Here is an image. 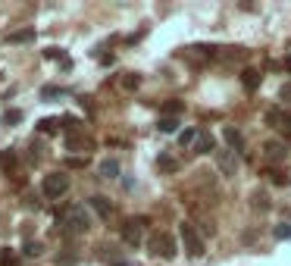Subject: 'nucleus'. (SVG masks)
<instances>
[{
	"mask_svg": "<svg viewBox=\"0 0 291 266\" xmlns=\"http://www.w3.org/2000/svg\"><path fill=\"white\" fill-rule=\"evenodd\" d=\"M178 110H181V103H175V100H169V103H166V113H169V116H175Z\"/></svg>",
	"mask_w": 291,
	"mask_h": 266,
	"instance_id": "25",
	"label": "nucleus"
},
{
	"mask_svg": "<svg viewBox=\"0 0 291 266\" xmlns=\"http://www.w3.org/2000/svg\"><path fill=\"white\" fill-rule=\"evenodd\" d=\"M157 129H160L163 135H169V132H175V129H178V119H175V116H163V119L157 122Z\"/></svg>",
	"mask_w": 291,
	"mask_h": 266,
	"instance_id": "15",
	"label": "nucleus"
},
{
	"mask_svg": "<svg viewBox=\"0 0 291 266\" xmlns=\"http://www.w3.org/2000/svg\"><path fill=\"white\" fill-rule=\"evenodd\" d=\"M223 135H226V141H229V147H232V150H235V147H241V141H244V138H241V132H235L232 126H226V129H223Z\"/></svg>",
	"mask_w": 291,
	"mask_h": 266,
	"instance_id": "14",
	"label": "nucleus"
},
{
	"mask_svg": "<svg viewBox=\"0 0 291 266\" xmlns=\"http://www.w3.org/2000/svg\"><path fill=\"white\" fill-rule=\"evenodd\" d=\"M4 122H7V126H13V122H22V113H19V110H10V113L4 116Z\"/></svg>",
	"mask_w": 291,
	"mask_h": 266,
	"instance_id": "20",
	"label": "nucleus"
},
{
	"mask_svg": "<svg viewBox=\"0 0 291 266\" xmlns=\"http://www.w3.org/2000/svg\"><path fill=\"white\" fill-rule=\"evenodd\" d=\"M197 135H201L197 129H185V132L178 135V144H181V147H191V150H194V144H197Z\"/></svg>",
	"mask_w": 291,
	"mask_h": 266,
	"instance_id": "11",
	"label": "nucleus"
},
{
	"mask_svg": "<svg viewBox=\"0 0 291 266\" xmlns=\"http://www.w3.org/2000/svg\"><path fill=\"white\" fill-rule=\"evenodd\" d=\"M38 129H41V132H53V129H57V119H44Z\"/></svg>",
	"mask_w": 291,
	"mask_h": 266,
	"instance_id": "23",
	"label": "nucleus"
},
{
	"mask_svg": "<svg viewBox=\"0 0 291 266\" xmlns=\"http://www.w3.org/2000/svg\"><path fill=\"white\" fill-rule=\"evenodd\" d=\"M91 207H94L100 216H110V201L106 198H91Z\"/></svg>",
	"mask_w": 291,
	"mask_h": 266,
	"instance_id": "17",
	"label": "nucleus"
},
{
	"mask_svg": "<svg viewBox=\"0 0 291 266\" xmlns=\"http://www.w3.org/2000/svg\"><path fill=\"white\" fill-rule=\"evenodd\" d=\"M63 94H66V91H63V88H57V85H44V88H41V97H44V100L63 97Z\"/></svg>",
	"mask_w": 291,
	"mask_h": 266,
	"instance_id": "16",
	"label": "nucleus"
},
{
	"mask_svg": "<svg viewBox=\"0 0 291 266\" xmlns=\"http://www.w3.org/2000/svg\"><path fill=\"white\" fill-rule=\"evenodd\" d=\"M178 238H181V247H185L188 257H201L204 254V238L197 235V229L191 222H181L178 225Z\"/></svg>",
	"mask_w": 291,
	"mask_h": 266,
	"instance_id": "2",
	"label": "nucleus"
},
{
	"mask_svg": "<svg viewBox=\"0 0 291 266\" xmlns=\"http://www.w3.org/2000/svg\"><path fill=\"white\" fill-rule=\"evenodd\" d=\"M216 147V138L210 135V132H201L197 135V144H194V154H210Z\"/></svg>",
	"mask_w": 291,
	"mask_h": 266,
	"instance_id": "8",
	"label": "nucleus"
},
{
	"mask_svg": "<svg viewBox=\"0 0 291 266\" xmlns=\"http://www.w3.org/2000/svg\"><path fill=\"white\" fill-rule=\"evenodd\" d=\"M41 188H44V194H47L50 201H60L63 194L69 191V175L66 172H50V175H44Z\"/></svg>",
	"mask_w": 291,
	"mask_h": 266,
	"instance_id": "3",
	"label": "nucleus"
},
{
	"mask_svg": "<svg viewBox=\"0 0 291 266\" xmlns=\"http://www.w3.org/2000/svg\"><path fill=\"white\" fill-rule=\"evenodd\" d=\"M100 179H119V160H103L100 163Z\"/></svg>",
	"mask_w": 291,
	"mask_h": 266,
	"instance_id": "10",
	"label": "nucleus"
},
{
	"mask_svg": "<svg viewBox=\"0 0 291 266\" xmlns=\"http://www.w3.org/2000/svg\"><path fill=\"white\" fill-rule=\"evenodd\" d=\"M282 97H291V85H285V88H282Z\"/></svg>",
	"mask_w": 291,
	"mask_h": 266,
	"instance_id": "26",
	"label": "nucleus"
},
{
	"mask_svg": "<svg viewBox=\"0 0 291 266\" xmlns=\"http://www.w3.org/2000/svg\"><path fill=\"white\" fill-rule=\"evenodd\" d=\"M122 241L129 247H138L144 241V219H129L122 225Z\"/></svg>",
	"mask_w": 291,
	"mask_h": 266,
	"instance_id": "6",
	"label": "nucleus"
},
{
	"mask_svg": "<svg viewBox=\"0 0 291 266\" xmlns=\"http://www.w3.org/2000/svg\"><path fill=\"white\" fill-rule=\"evenodd\" d=\"M0 163H4V169H13L16 157H13V154H0Z\"/></svg>",
	"mask_w": 291,
	"mask_h": 266,
	"instance_id": "22",
	"label": "nucleus"
},
{
	"mask_svg": "<svg viewBox=\"0 0 291 266\" xmlns=\"http://www.w3.org/2000/svg\"><path fill=\"white\" fill-rule=\"evenodd\" d=\"M276 241H291V222L276 225Z\"/></svg>",
	"mask_w": 291,
	"mask_h": 266,
	"instance_id": "18",
	"label": "nucleus"
},
{
	"mask_svg": "<svg viewBox=\"0 0 291 266\" xmlns=\"http://www.w3.org/2000/svg\"><path fill=\"white\" fill-rule=\"evenodd\" d=\"M285 69H291V60H288V63H285Z\"/></svg>",
	"mask_w": 291,
	"mask_h": 266,
	"instance_id": "27",
	"label": "nucleus"
},
{
	"mask_svg": "<svg viewBox=\"0 0 291 266\" xmlns=\"http://www.w3.org/2000/svg\"><path fill=\"white\" fill-rule=\"evenodd\" d=\"M7 41L10 44H28V41H34V28H19V31L7 34Z\"/></svg>",
	"mask_w": 291,
	"mask_h": 266,
	"instance_id": "9",
	"label": "nucleus"
},
{
	"mask_svg": "<svg viewBox=\"0 0 291 266\" xmlns=\"http://www.w3.org/2000/svg\"><path fill=\"white\" fill-rule=\"evenodd\" d=\"M22 254H25V257H38V254H41V241H25Z\"/></svg>",
	"mask_w": 291,
	"mask_h": 266,
	"instance_id": "19",
	"label": "nucleus"
},
{
	"mask_svg": "<svg viewBox=\"0 0 291 266\" xmlns=\"http://www.w3.org/2000/svg\"><path fill=\"white\" fill-rule=\"evenodd\" d=\"M253 207L266 210V207H269V198H266V194H253Z\"/></svg>",
	"mask_w": 291,
	"mask_h": 266,
	"instance_id": "21",
	"label": "nucleus"
},
{
	"mask_svg": "<svg viewBox=\"0 0 291 266\" xmlns=\"http://www.w3.org/2000/svg\"><path fill=\"white\" fill-rule=\"evenodd\" d=\"M241 82H244V88H247V91H257V85H260V72H253V69H244Z\"/></svg>",
	"mask_w": 291,
	"mask_h": 266,
	"instance_id": "13",
	"label": "nucleus"
},
{
	"mask_svg": "<svg viewBox=\"0 0 291 266\" xmlns=\"http://www.w3.org/2000/svg\"><path fill=\"white\" fill-rule=\"evenodd\" d=\"M160 169H175V160H169V157H160Z\"/></svg>",
	"mask_w": 291,
	"mask_h": 266,
	"instance_id": "24",
	"label": "nucleus"
},
{
	"mask_svg": "<svg viewBox=\"0 0 291 266\" xmlns=\"http://www.w3.org/2000/svg\"><path fill=\"white\" fill-rule=\"evenodd\" d=\"M285 144H279V141H269V144H266V157L269 160H285Z\"/></svg>",
	"mask_w": 291,
	"mask_h": 266,
	"instance_id": "12",
	"label": "nucleus"
},
{
	"mask_svg": "<svg viewBox=\"0 0 291 266\" xmlns=\"http://www.w3.org/2000/svg\"><path fill=\"white\" fill-rule=\"evenodd\" d=\"M266 122H269V126H279V129H288L291 132V110H269L266 113Z\"/></svg>",
	"mask_w": 291,
	"mask_h": 266,
	"instance_id": "7",
	"label": "nucleus"
},
{
	"mask_svg": "<svg viewBox=\"0 0 291 266\" xmlns=\"http://www.w3.org/2000/svg\"><path fill=\"white\" fill-rule=\"evenodd\" d=\"M88 229H91V216H88L85 207H69L63 216H60V232H63L66 238L82 235V232H88Z\"/></svg>",
	"mask_w": 291,
	"mask_h": 266,
	"instance_id": "1",
	"label": "nucleus"
},
{
	"mask_svg": "<svg viewBox=\"0 0 291 266\" xmlns=\"http://www.w3.org/2000/svg\"><path fill=\"white\" fill-rule=\"evenodd\" d=\"M151 254H157V257H163V260H172V257H175V241H172V235H166V232L154 235V238H151Z\"/></svg>",
	"mask_w": 291,
	"mask_h": 266,
	"instance_id": "4",
	"label": "nucleus"
},
{
	"mask_svg": "<svg viewBox=\"0 0 291 266\" xmlns=\"http://www.w3.org/2000/svg\"><path fill=\"white\" fill-rule=\"evenodd\" d=\"M216 166H220L223 175H235L238 166H241V160H238V154H235L232 147H226V150H216Z\"/></svg>",
	"mask_w": 291,
	"mask_h": 266,
	"instance_id": "5",
	"label": "nucleus"
}]
</instances>
